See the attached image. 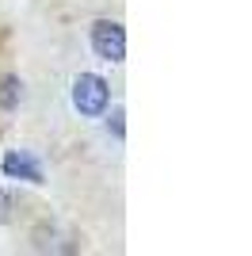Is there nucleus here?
I'll return each mask as SVG.
<instances>
[{
	"label": "nucleus",
	"instance_id": "obj_2",
	"mask_svg": "<svg viewBox=\"0 0 252 256\" xmlns=\"http://www.w3.org/2000/svg\"><path fill=\"white\" fill-rule=\"evenodd\" d=\"M92 46L107 62H122L126 58V31L111 20H96L92 23Z\"/></svg>",
	"mask_w": 252,
	"mask_h": 256
},
{
	"label": "nucleus",
	"instance_id": "obj_1",
	"mask_svg": "<svg viewBox=\"0 0 252 256\" xmlns=\"http://www.w3.org/2000/svg\"><path fill=\"white\" fill-rule=\"evenodd\" d=\"M73 104L80 115L96 118V115H104L107 104H111V88H107L104 76H92V73H84L76 76V84H73Z\"/></svg>",
	"mask_w": 252,
	"mask_h": 256
},
{
	"label": "nucleus",
	"instance_id": "obj_3",
	"mask_svg": "<svg viewBox=\"0 0 252 256\" xmlns=\"http://www.w3.org/2000/svg\"><path fill=\"white\" fill-rule=\"evenodd\" d=\"M0 172L16 176V180H27V184H42V168L31 153H4L0 157Z\"/></svg>",
	"mask_w": 252,
	"mask_h": 256
},
{
	"label": "nucleus",
	"instance_id": "obj_4",
	"mask_svg": "<svg viewBox=\"0 0 252 256\" xmlns=\"http://www.w3.org/2000/svg\"><path fill=\"white\" fill-rule=\"evenodd\" d=\"M0 107H4V111H16V107H20V80H16V76H4V80H0Z\"/></svg>",
	"mask_w": 252,
	"mask_h": 256
}]
</instances>
